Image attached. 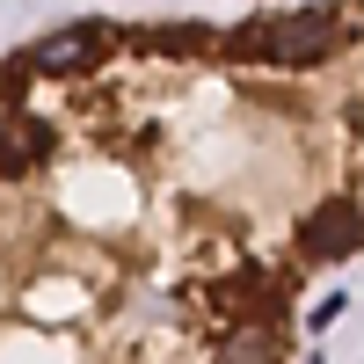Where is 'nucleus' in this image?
<instances>
[{"mask_svg": "<svg viewBox=\"0 0 364 364\" xmlns=\"http://www.w3.org/2000/svg\"><path fill=\"white\" fill-rule=\"evenodd\" d=\"M299 248H306V262H343L364 248V204L350 197H328L306 226H299Z\"/></svg>", "mask_w": 364, "mask_h": 364, "instance_id": "obj_2", "label": "nucleus"}, {"mask_svg": "<svg viewBox=\"0 0 364 364\" xmlns=\"http://www.w3.org/2000/svg\"><path fill=\"white\" fill-rule=\"evenodd\" d=\"M37 161H51V124L29 109H0V175H29Z\"/></svg>", "mask_w": 364, "mask_h": 364, "instance_id": "obj_4", "label": "nucleus"}, {"mask_svg": "<svg viewBox=\"0 0 364 364\" xmlns=\"http://www.w3.org/2000/svg\"><path fill=\"white\" fill-rule=\"evenodd\" d=\"M226 44H233V58H255V66H321L343 44V22L321 8L314 15H262V22H240Z\"/></svg>", "mask_w": 364, "mask_h": 364, "instance_id": "obj_1", "label": "nucleus"}, {"mask_svg": "<svg viewBox=\"0 0 364 364\" xmlns=\"http://www.w3.org/2000/svg\"><path fill=\"white\" fill-rule=\"evenodd\" d=\"M219 364H277V328H240L219 350Z\"/></svg>", "mask_w": 364, "mask_h": 364, "instance_id": "obj_5", "label": "nucleus"}, {"mask_svg": "<svg viewBox=\"0 0 364 364\" xmlns=\"http://www.w3.org/2000/svg\"><path fill=\"white\" fill-rule=\"evenodd\" d=\"M102 44H117L102 22H73V29H51V37L29 51V73H87L102 58Z\"/></svg>", "mask_w": 364, "mask_h": 364, "instance_id": "obj_3", "label": "nucleus"}]
</instances>
